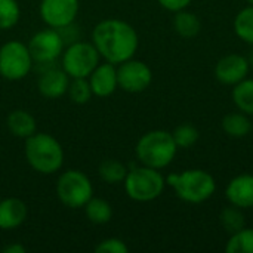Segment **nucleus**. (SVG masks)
<instances>
[{"label": "nucleus", "mask_w": 253, "mask_h": 253, "mask_svg": "<svg viewBox=\"0 0 253 253\" xmlns=\"http://www.w3.org/2000/svg\"><path fill=\"white\" fill-rule=\"evenodd\" d=\"M59 202L70 209H82L93 197V185L87 175L77 169L65 170L56 182Z\"/></svg>", "instance_id": "obj_6"}, {"label": "nucleus", "mask_w": 253, "mask_h": 253, "mask_svg": "<svg viewBox=\"0 0 253 253\" xmlns=\"http://www.w3.org/2000/svg\"><path fill=\"white\" fill-rule=\"evenodd\" d=\"M225 197L230 205L240 209L253 208V175L242 173L233 178L225 188Z\"/></svg>", "instance_id": "obj_14"}, {"label": "nucleus", "mask_w": 253, "mask_h": 253, "mask_svg": "<svg viewBox=\"0 0 253 253\" xmlns=\"http://www.w3.org/2000/svg\"><path fill=\"white\" fill-rule=\"evenodd\" d=\"M0 200H1V197H0Z\"/></svg>", "instance_id": "obj_34"}, {"label": "nucleus", "mask_w": 253, "mask_h": 253, "mask_svg": "<svg viewBox=\"0 0 253 253\" xmlns=\"http://www.w3.org/2000/svg\"><path fill=\"white\" fill-rule=\"evenodd\" d=\"M67 93L70 95V99L76 104H86L93 96L87 79H71Z\"/></svg>", "instance_id": "obj_27"}, {"label": "nucleus", "mask_w": 253, "mask_h": 253, "mask_svg": "<svg viewBox=\"0 0 253 253\" xmlns=\"http://www.w3.org/2000/svg\"><path fill=\"white\" fill-rule=\"evenodd\" d=\"M84 213L92 224L102 225L111 221L113 218V208L111 205L99 197H92L84 205Z\"/></svg>", "instance_id": "obj_21"}, {"label": "nucleus", "mask_w": 253, "mask_h": 253, "mask_svg": "<svg viewBox=\"0 0 253 253\" xmlns=\"http://www.w3.org/2000/svg\"><path fill=\"white\" fill-rule=\"evenodd\" d=\"M33 61L39 64H50L55 62L64 52V37L59 30L46 28L37 31L27 44Z\"/></svg>", "instance_id": "obj_9"}, {"label": "nucleus", "mask_w": 253, "mask_h": 253, "mask_svg": "<svg viewBox=\"0 0 253 253\" xmlns=\"http://www.w3.org/2000/svg\"><path fill=\"white\" fill-rule=\"evenodd\" d=\"M176 151L178 147L173 141L172 133L162 129L147 132L139 138L135 147L139 163L159 170L168 168L173 162Z\"/></svg>", "instance_id": "obj_4"}, {"label": "nucleus", "mask_w": 253, "mask_h": 253, "mask_svg": "<svg viewBox=\"0 0 253 253\" xmlns=\"http://www.w3.org/2000/svg\"><path fill=\"white\" fill-rule=\"evenodd\" d=\"M248 1V4H253V0H246Z\"/></svg>", "instance_id": "obj_33"}, {"label": "nucleus", "mask_w": 253, "mask_h": 253, "mask_svg": "<svg viewBox=\"0 0 253 253\" xmlns=\"http://www.w3.org/2000/svg\"><path fill=\"white\" fill-rule=\"evenodd\" d=\"M234 31L239 39L253 46V4H248L236 15Z\"/></svg>", "instance_id": "obj_23"}, {"label": "nucleus", "mask_w": 253, "mask_h": 253, "mask_svg": "<svg viewBox=\"0 0 253 253\" xmlns=\"http://www.w3.org/2000/svg\"><path fill=\"white\" fill-rule=\"evenodd\" d=\"M33 56L27 44L10 40L0 47V76L10 82L22 80L33 67Z\"/></svg>", "instance_id": "obj_8"}, {"label": "nucleus", "mask_w": 253, "mask_h": 253, "mask_svg": "<svg viewBox=\"0 0 253 253\" xmlns=\"http://www.w3.org/2000/svg\"><path fill=\"white\" fill-rule=\"evenodd\" d=\"M79 7V0H42L40 16L47 27L62 30L76 21Z\"/></svg>", "instance_id": "obj_11"}, {"label": "nucleus", "mask_w": 253, "mask_h": 253, "mask_svg": "<svg viewBox=\"0 0 253 253\" xmlns=\"http://www.w3.org/2000/svg\"><path fill=\"white\" fill-rule=\"evenodd\" d=\"M71 77L62 68H49L46 70L37 83L39 92L47 99H56L67 93Z\"/></svg>", "instance_id": "obj_15"}, {"label": "nucleus", "mask_w": 253, "mask_h": 253, "mask_svg": "<svg viewBox=\"0 0 253 253\" xmlns=\"http://www.w3.org/2000/svg\"><path fill=\"white\" fill-rule=\"evenodd\" d=\"M173 28L181 37L193 39L200 33L202 22H200V19H199V16L196 13H193V12H190L187 9H182V10L175 12Z\"/></svg>", "instance_id": "obj_19"}, {"label": "nucleus", "mask_w": 253, "mask_h": 253, "mask_svg": "<svg viewBox=\"0 0 253 253\" xmlns=\"http://www.w3.org/2000/svg\"><path fill=\"white\" fill-rule=\"evenodd\" d=\"M99 52L89 42H73L61 55L62 70L71 79H87L99 64Z\"/></svg>", "instance_id": "obj_7"}, {"label": "nucleus", "mask_w": 253, "mask_h": 253, "mask_svg": "<svg viewBox=\"0 0 253 253\" xmlns=\"http://www.w3.org/2000/svg\"><path fill=\"white\" fill-rule=\"evenodd\" d=\"M153 80L151 68L138 59H127L117 65V82L119 87L129 93H139L145 90Z\"/></svg>", "instance_id": "obj_10"}, {"label": "nucleus", "mask_w": 253, "mask_h": 253, "mask_svg": "<svg viewBox=\"0 0 253 253\" xmlns=\"http://www.w3.org/2000/svg\"><path fill=\"white\" fill-rule=\"evenodd\" d=\"M27 249L24 245L21 243H13V245H9L3 249V253H25Z\"/></svg>", "instance_id": "obj_31"}, {"label": "nucleus", "mask_w": 253, "mask_h": 253, "mask_svg": "<svg viewBox=\"0 0 253 253\" xmlns=\"http://www.w3.org/2000/svg\"><path fill=\"white\" fill-rule=\"evenodd\" d=\"M92 93L98 98H107L116 92L119 87L117 82V65L111 62L98 64L96 68L87 77Z\"/></svg>", "instance_id": "obj_13"}, {"label": "nucleus", "mask_w": 253, "mask_h": 253, "mask_svg": "<svg viewBox=\"0 0 253 253\" xmlns=\"http://www.w3.org/2000/svg\"><path fill=\"white\" fill-rule=\"evenodd\" d=\"M27 205L18 197L0 200V230H15L27 219Z\"/></svg>", "instance_id": "obj_16"}, {"label": "nucleus", "mask_w": 253, "mask_h": 253, "mask_svg": "<svg viewBox=\"0 0 253 253\" xmlns=\"http://www.w3.org/2000/svg\"><path fill=\"white\" fill-rule=\"evenodd\" d=\"M221 125H222V130L231 138H245L253 129L249 116L242 111L225 114Z\"/></svg>", "instance_id": "obj_18"}, {"label": "nucleus", "mask_w": 253, "mask_h": 253, "mask_svg": "<svg viewBox=\"0 0 253 253\" xmlns=\"http://www.w3.org/2000/svg\"><path fill=\"white\" fill-rule=\"evenodd\" d=\"M166 185L173 188L178 199L191 205L209 200L216 191L213 176L203 169H188L181 173H170L166 178Z\"/></svg>", "instance_id": "obj_2"}, {"label": "nucleus", "mask_w": 253, "mask_h": 253, "mask_svg": "<svg viewBox=\"0 0 253 253\" xmlns=\"http://www.w3.org/2000/svg\"><path fill=\"white\" fill-rule=\"evenodd\" d=\"M25 157L39 173H56L64 165V150L56 138L49 133H34L25 139Z\"/></svg>", "instance_id": "obj_3"}, {"label": "nucleus", "mask_w": 253, "mask_h": 253, "mask_svg": "<svg viewBox=\"0 0 253 253\" xmlns=\"http://www.w3.org/2000/svg\"><path fill=\"white\" fill-rule=\"evenodd\" d=\"M95 252L96 253H127L129 252V248L127 245L120 240V239H116V237H111V239H105L102 240L96 248H95Z\"/></svg>", "instance_id": "obj_29"}, {"label": "nucleus", "mask_w": 253, "mask_h": 253, "mask_svg": "<svg viewBox=\"0 0 253 253\" xmlns=\"http://www.w3.org/2000/svg\"><path fill=\"white\" fill-rule=\"evenodd\" d=\"M159 4L162 7H165L166 10H170V12H178V10H182V9H187L193 0H157Z\"/></svg>", "instance_id": "obj_30"}, {"label": "nucleus", "mask_w": 253, "mask_h": 253, "mask_svg": "<svg viewBox=\"0 0 253 253\" xmlns=\"http://www.w3.org/2000/svg\"><path fill=\"white\" fill-rule=\"evenodd\" d=\"M227 253H253V228H242L240 231L230 234L225 245Z\"/></svg>", "instance_id": "obj_25"}, {"label": "nucleus", "mask_w": 253, "mask_h": 253, "mask_svg": "<svg viewBox=\"0 0 253 253\" xmlns=\"http://www.w3.org/2000/svg\"><path fill=\"white\" fill-rule=\"evenodd\" d=\"M21 9L16 0H0V30H10L19 21Z\"/></svg>", "instance_id": "obj_26"}, {"label": "nucleus", "mask_w": 253, "mask_h": 253, "mask_svg": "<svg viewBox=\"0 0 253 253\" xmlns=\"http://www.w3.org/2000/svg\"><path fill=\"white\" fill-rule=\"evenodd\" d=\"M172 136L178 148H191L199 141V130L190 123H182L172 132Z\"/></svg>", "instance_id": "obj_28"}, {"label": "nucleus", "mask_w": 253, "mask_h": 253, "mask_svg": "<svg viewBox=\"0 0 253 253\" xmlns=\"http://www.w3.org/2000/svg\"><path fill=\"white\" fill-rule=\"evenodd\" d=\"M6 126L9 132L21 139H27L37 130V122L34 116L25 110H13L6 119Z\"/></svg>", "instance_id": "obj_17"}, {"label": "nucleus", "mask_w": 253, "mask_h": 253, "mask_svg": "<svg viewBox=\"0 0 253 253\" xmlns=\"http://www.w3.org/2000/svg\"><path fill=\"white\" fill-rule=\"evenodd\" d=\"M92 43L107 62L119 65L133 58L139 46V39L136 30L129 22L110 18L101 21L93 28Z\"/></svg>", "instance_id": "obj_1"}, {"label": "nucleus", "mask_w": 253, "mask_h": 253, "mask_svg": "<svg viewBox=\"0 0 253 253\" xmlns=\"http://www.w3.org/2000/svg\"><path fill=\"white\" fill-rule=\"evenodd\" d=\"M248 61H249L251 67H253V47H252V50H251V55L248 56Z\"/></svg>", "instance_id": "obj_32"}, {"label": "nucleus", "mask_w": 253, "mask_h": 253, "mask_svg": "<svg viewBox=\"0 0 253 253\" xmlns=\"http://www.w3.org/2000/svg\"><path fill=\"white\" fill-rule=\"evenodd\" d=\"M219 222L228 234H234V233L240 231L242 228H245V224H246L243 209H240L234 205L224 208L219 213Z\"/></svg>", "instance_id": "obj_24"}, {"label": "nucleus", "mask_w": 253, "mask_h": 253, "mask_svg": "<svg viewBox=\"0 0 253 253\" xmlns=\"http://www.w3.org/2000/svg\"><path fill=\"white\" fill-rule=\"evenodd\" d=\"M123 184L129 199L145 203L153 202L162 196L166 187V178L159 169L141 165L127 170Z\"/></svg>", "instance_id": "obj_5"}, {"label": "nucleus", "mask_w": 253, "mask_h": 253, "mask_svg": "<svg viewBox=\"0 0 253 253\" xmlns=\"http://www.w3.org/2000/svg\"><path fill=\"white\" fill-rule=\"evenodd\" d=\"M98 173L99 178L107 182V184H119L123 182L126 175H127V169L126 166L114 159H107L104 162H101L99 168H98Z\"/></svg>", "instance_id": "obj_22"}, {"label": "nucleus", "mask_w": 253, "mask_h": 253, "mask_svg": "<svg viewBox=\"0 0 253 253\" xmlns=\"http://www.w3.org/2000/svg\"><path fill=\"white\" fill-rule=\"evenodd\" d=\"M233 102L239 111L253 116V79H245L233 86Z\"/></svg>", "instance_id": "obj_20"}, {"label": "nucleus", "mask_w": 253, "mask_h": 253, "mask_svg": "<svg viewBox=\"0 0 253 253\" xmlns=\"http://www.w3.org/2000/svg\"><path fill=\"white\" fill-rule=\"evenodd\" d=\"M251 64L246 56L240 53H228L222 56L215 65V77L219 83L236 86L249 74Z\"/></svg>", "instance_id": "obj_12"}]
</instances>
